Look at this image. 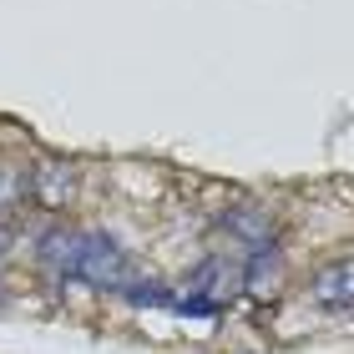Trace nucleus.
I'll use <instances>...</instances> for the list:
<instances>
[{
  "instance_id": "1",
  "label": "nucleus",
  "mask_w": 354,
  "mask_h": 354,
  "mask_svg": "<svg viewBox=\"0 0 354 354\" xmlns=\"http://www.w3.org/2000/svg\"><path fill=\"white\" fill-rule=\"evenodd\" d=\"M36 263L51 268L56 279H66V283L111 288V294L132 279V253L102 228H66V223L46 228L36 238Z\"/></svg>"
},
{
  "instance_id": "2",
  "label": "nucleus",
  "mask_w": 354,
  "mask_h": 354,
  "mask_svg": "<svg viewBox=\"0 0 354 354\" xmlns=\"http://www.w3.org/2000/svg\"><path fill=\"white\" fill-rule=\"evenodd\" d=\"M183 288H187V294H203V299H213V304H223V309H228V299L243 294V263L228 259V253H207V259L187 273Z\"/></svg>"
},
{
  "instance_id": "3",
  "label": "nucleus",
  "mask_w": 354,
  "mask_h": 354,
  "mask_svg": "<svg viewBox=\"0 0 354 354\" xmlns=\"http://www.w3.org/2000/svg\"><path fill=\"white\" fill-rule=\"evenodd\" d=\"M76 198V167L61 162V157H46V162L30 167V203L46 207V213H66Z\"/></svg>"
},
{
  "instance_id": "4",
  "label": "nucleus",
  "mask_w": 354,
  "mask_h": 354,
  "mask_svg": "<svg viewBox=\"0 0 354 354\" xmlns=\"http://www.w3.org/2000/svg\"><path fill=\"white\" fill-rule=\"evenodd\" d=\"M309 299L319 304V309H354V253H344V259H329L324 268H314L309 279Z\"/></svg>"
},
{
  "instance_id": "5",
  "label": "nucleus",
  "mask_w": 354,
  "mask_h": 354,
  "mask_svg": "<svg viewBox=\"0 0 354 354\" xmlns=\"http://www.w3.org/2000/svg\"><path fill=\"white\" fill-rule=\"evenodd\" d=\"M279 283H283V248H279V238H268V243L248 248V259H243V294L268 299V294H279Z\"/></svg>"
},
{
  "instance_id": "6",
  "label": "nucleus",
  "mask_w": 354,
  "mask_h": 354,
  "mask_svg": "<svg viewBox=\"0 0 354 354\" xmlns=\"http://www.w3.org/2000/svg\"><path fill=\"white\" fill-rule=\"evenodd\" d=\"M223 228H228V238H238L243 248H259L273 238V213L259 203H243V207H228L223 213Z\"/></svg>"
},
{
  "instance_id": "7",
  "label": "nucleus",
  "mask_w": 354,
  "mask_h": 354,
  "mask_svg": "<svg viewBox=\"0 0 354 354\" xmlns=\"http://www.w3.org/2000/svg\"><path fill=\"white\" fill-rule=\"evenodd\" d=\"M30 198V162H0V218Z\"/></svg>"
},
{
  "instance_id": "8",
  "label": "nucleus",
  "mask_w": 354,
  "mask_h": 354,
  "mask_svg": "<svg viewBox=\"0 0 354 354\" xmlns=\"http://www.w3.org/2000/svg\"><path fill=\"white\" fill-rule=\"evenodd\" d=\"M117 294H122L127 304H137V309H172V294H177V288L157 283V279H127Z\"/></svg>"
},
{
  "instance_id": "9",
  "label": "nucleus",
  "mask_w": 354,
  "mask_h": 354,
  "mask_svg": "<svg viewBox=\"0 0 354 354\" xmlns=\"http://www.w3.org/2000/svg\"><path fill=\"white\" fill-rule=\"evenodd\" d=\"M172 314L177 319H218L223 314V304H213V299H203V294H172Z\"/></svg>"
},
{
  "instance_id": "10",
  "label": "nucleus",
  "mask_w": 354,
  "mask_h": 354,
  "mask_svg": "<svg viewBox=\"0 0 354 354\" xmlns=\"http://www.w3.org/2000/svg\"><path fill=\"white\" fill-rule=\"evenodd\" d=\"M10 243H15V233H10V223L0 218V259H6V253H10Z\"/></svg>"
}]
</instances>
